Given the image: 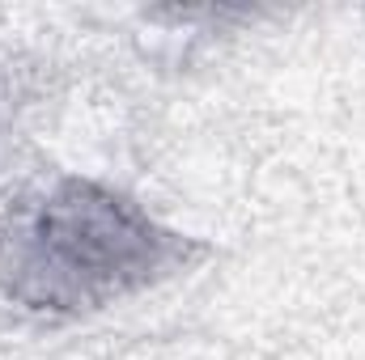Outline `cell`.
<instances>
[{
	"instance_id": "obj_1",
	"label": "cell",
	"mask_w": 365,
	"mask_h": 360,
	"mask_svg": "<svg viewBox=\"0 0 365 360\" xmlns=\"http://www.w3.org/2000/svg\"><path fill=\"white\" fill-rule=\"evenodd\" d=\"M182 259L175 229L93 179H60L0 216V292L26 309H102Z\"/></svg>"
}]
</instances>
